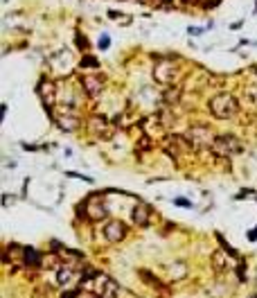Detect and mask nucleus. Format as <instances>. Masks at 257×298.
<instances>
[{"label":"nucleus","instance_id":"obj_16","mask_svg":"<svg viewBox=\"0 0 257 298\" xmlns=\"http://www.w3.org/2000/svg\"><path fill=\"white\" fill-rule=\"evenodd\" d=\"M212 264H214V269H217L219 274L228 269V264H226V260H223V251H217V253L212 255Z\"/></svg>","mask_w":257,"mask_h":298},{"label":"nucleus","instance_id":"obj_28","mask_svg":"<svg viewBox=\"0 0 257 298\" xmlns=\"http://www.w3.org/2000/svg\"><path fill=\"white\" fill-rule=\"evenodd\" d=\"M251 298H257V294H253V296H251Z\"/></svg>","mask_w":257,"mask_h":298},{"label":"nucleus","instance_id":"obj_5","mask_svg":"<svg viewBox=\"0 0 257 298\" xmlns=\"http://www.w3.org/2000/svg\"><path fill=\"white\" fill-rule=\"evenodd\" d=\"M154 77L158 84H165V86H171L176 79L180 77V70L174 66L171 59H160L154 68Z\"/></svg>","mask_w":257,"mask_h":298},{"label":"nucleus","instance_id":"obj_15","mask_svg":"<svg viewBox=\"0 0 257 298\" xmlns=\"http://www.w3.org/2000/svg\"><path fill=\"white\" fill-rule=\"evenodd\" d=\"M23 255H25V264H29V267H41V253L39 251H34V249H25L23 251Z\"/></svg>","mask_w":257,"mask_h":298},{"label":"nucleus","instance_id":"obj_23","mask_svg":"<svg viewBox=\"0 0 257 298\" xmlns=\"http://www.w3.org/2000/svg\"><path fill=\"white\" fill-rule=\"evenodd\" d=\"M77 298H99V296H95V294H90V292H79Z\"/></svg>","mask_w":257,"mask_h":298},{"label":"nucleus","instance_id":"obj_17","mask_svg":"<svg viewBox=\"0 0 257 298\" xmlns=\"http://www.w3.org/2000/svg\"><path fill=\"white\" fill-rule=\"evenodd\" d=\"M59 255H61L66 262H79V260H82V253H75V251H70V249L59 251Z\"/></svg>","mask_w":257,"mask_h":298},{"label":"nucleus","instance_id":"obj_26","mask_svg":"<svg viewBox=\"0 0 257 298\" xmlns=\"http://www.w3.org/2000/svg\"><path fill=\"white\" fill-rule=\"evenodd\" d=\"M201 32H203L201 27H189V34H201Z\"/></svg>","mask_w":257,"mask_h":298},{"label":"nucleus","instance_id":"obj_9","mask_svg":"<svg viewBox=\"0 0 257 298\" xmlns=\"http://www.w3.org/2000/svg\"><path fill=\"white\" fill-rule=\"evenodd\" d=\"M88 131H90L95 138H111L113 129H111V124H108L106 117L95 115V117L88 120Z\"/></svg>","mask_w":257,"mask_h":298},{"label":"nucleus","instance_id":"obj_18","mask_svg":"<svg viewBox=\"0 0 257 298\" xmlns=\"http://www.w3.org/2000/svg\"><path fill=\"white\" fill-rule=\"evenodd\" d=\"M244 95H246V99L251 102V106H257V86H248L246 91H244Z\"/></svg>","mask_w":257,"mask_h":298},{"label":"nucleus","instance_id":"obj_21","mask_svg":"<svg viewBox=\"0 0 257 298\" xmlns=\"http://www.w3.org/2000/svg\"><path fill=\"white\" fill-rule=\"evenodd\" d=\"M82 66H84V68H86V66H88V68H97V59H95V57H84L82 59Z\"/></svg>","mask_w":257,"mask_h":298},{"label":"nucleus","instance_id":"obj_24","mask_svg":"<svg viewBox=\"0 0 257 298\" xmlns=\"http://www.w3.org/2000/svg\"><path fill=\"white\" fill-rule=\"evenodd\" d=\"M174 203H176V205H192V203H189V201H187V199H176V201H174Z\"/></svg>","mask_w":257,"mask_h":298},{"label":"nucleus","instance_id":"obj_8","mask_svg":"<svg viewBox=\"0 0 257 298\" xmlns=\"http://www.w3.org/2000/svg\"><path fill=\"white\" fill-rule=\"evenodd\" d=\"M104 240L111 242V244H117V242H122L126 237V233H129V228H126L124 221L120 219H111L106 221V226H104Z\"/></svg>","mask_w":257,"mask_h":298},{"label":"nucleus","instance_id":"obj_22","mask_svg":"<svg viewBox=\"0 0 257 298\" xmlns=\"http://www.w3.org/2000/svg\"><path fill=\"white\" fill-rule=\"evenodd\" d=\"M97 45H99V50H106L108 45H111V39H108V34H102V36H99Z\"/></svg>","mask_w":257,"mask_h":298},{"label":"nucleus","instance_id":"obj_3","mask_svg":"<svg viewBox=\"0 0 257 298\" xmlns=\"http://www.w3.org/2000/svg\"><path fill=\"white\" fill-rule=\"evenodd\" d=\"M210 149H212V154L219 158H230V156L242 152V142H239L235 136H217Z\"/></svg>","mask_w":257,"mask_h":298},{"label":"nucleus","instance_id":"obj_11","mask_svg":"<svg viewBox=\"0 0 257 298\" xmlns=\"http://www.w3.org/2000/svg\"><path fill=\"white\" fill-rule=\"evenodd\" d=\"M133 221H136L138 226H149L151 221V208L147 203H142V201H138L136 205H133Z\"/></svg>","mask_w":257,"mask_h":298},{"label":"nucleus","instance_id":"obj_7","mask_svg":"<svg viewBox=\"0 0 257 298\" xmlns=\"http://www.w3.org/2000/svg\"><path fill=\"white\" fill-rule=\"evenodd\" d=\"M36 93H39V98H41V102H43L45 111L52 113L54 104H57V88H54L52 79H41L39 88H36Z\"/></svg>","mask_w":257,"mask_h":298},{"label":"nucleus","instance_id":"obj_13","mask_svg":"<svg viewBox=\"0 0 257 298\" xmlns=\"http://www.w3.org/2000/svg\"><path fill=\"white\" fill-rule=\"evenodd\" d=\"M167 276H170V280H180L187 276V264L185 262H174L167 267Z\"/></svg>","mask_w":257,"mask_h":298},{"label":"nucleus","instance_id":"obj_19","mask_svg":"<svg viewBox=\"0 0 257 298\" xmlns=\"http://www.w3.org/2000/svg\"><path fill=\"white\" fill-rule=\"evenodd\" d=\"M108 18L111 20H117V23H122V25H129L131 23V18L126 14H117V11H108Z\"/></svg>","mask_w":257,"mask_h":298},{"label":"nucleus","instance_id":"obj_27","mask_svg":"<svg viewBox=\"0 0 257 298\" xmlns=\"http://www.w3.org/2000/svg\"><path fill=\"white\" fill-rule=\"evenodd\" d=\"M248 237H251V240H253V242H255V240H257V230H255V228H253V230H251V233H248Z\"/></svg>","mask_w":257,"mask_h":298},{"label":"nucleus","instance_id":"obj_2","mask_svg":"<svg viewBox=\"0 0 257 298\" xmlns=\"http://www.w3.org/2000/svg\"><path fill=\"white\" fill-rule=\"evenodd\" d=\"M208 106H210V113H212L214 117H219V120H228V117H233L235 113L239 111L237 99L230 93H217L210 99Z\"/></svg>","mask_w":257,"mask_h":298},{"label":"nucleus","instance_id":"obj_14","mask_svg":"<svg viewBox=\"0 0 257 298\" xmlns=\"http://www.w3.org/2000/svg\"><path fill=\"white\" fill-rule=\"evenodd\" d=\"M75 269H70L68 264H66V267H61V269H59V274H57V280H59V285H70L75 280Z\"/></svg>","mask_w":257,"mask_h":298},{"label":"nucleus","instance_id":"obj_1","mask_svg":"<svg viewBox=\"0 0 257 298\" xmlns=\"http://www.w3.org/2000/svg\"><path fill=\"white\" fill-rule=\"evenodd\" d=\"M82 292H90L99 298H117L120 287L115 280H111L106 274H99L95 269H88L82 280Z\"/></svg>","mask_w":257,"mask_h":298},{"label":"nucleus","instance_id":"obj_12","mask_svg":"<svg viewBox=\"0 0 257 298\" xmlns=\"http://www.w3.org/2000/svg\"><path fill=\"white\" fill-rule=\"evenodd\" d=\"M54 120H57V124L63 129V131H75V129L79 127V117L70 115V113H66V115H57Z\"/></svg>","mask_w":257,"mask_h":298},{"label":"nucleus","instance_id":"obj_29","mask_svg":"<svg viewBox=\"0 0 257 298\" xmlns=\"http://www.w3.org/2000/svg\"><path fill=\"white\" fill-rule=\"evenodd\" d=\"M163 2H171V0H163Z\"/></svg>","mask_w":257,"mask_h":298},{"label":"nucleus","instance_id":"obj_20","mask_svg":"<svg viewBox=\"0 0 257 298\" xmlns=\"http://www.w3.org/2000/svg\"><path fill=\"white\" fill-rule=\"evenodd\" d=\"M187 2H192V5H199V7H203V9L219 5V0H187Z\"/></svg>","mask_w":257,"mask_h":298},{"label":"nucleus","instance_id":"obj_6","mask_svg":"<svg viewBox=\"0 0 257 298\" xmlns=\"http://www.w3.org/2000/svg\"><path fill=\"white\" fill-rule=\"evenodd\" d=\"M187 140L194 149H199V147H212L214 136H212V131H210V127H205V124H196V127L189 129Z\"/></svg>","mask_w":257,"mask_h":298},{"label":"nucleus","instance_id":"obj_4","mask_svg":"<svg viewBox=\"0 0 257 298\" xmlns=\"http://www.w3.org/2000/svg\"><path fill=\"white\" fill-rule=\"evenodd\" d=\"M82 208L90 221H102V219H106V215H108L106 199H104L102 195H90L86 201H84Z\"/></svg>","mask_w":257,"mask_h":298},{"label":"nucleus","instance_id":"obj_25","mask_svg":"<svg viewBox=\"0 0 257 298\" xmlns=\"http://www.w3.org/2000/svg\"><path fill=\"white\" fill-rule=\"evenodd\" d=\"M77 294H79V292H68V294H63L61 298H77Z\"/></svg>","mask_w":257,"mask_h":298},{"label":"nucleus","instance_id":"obj_10","mask_svg":"<svg viewBox=\"0 0 257 298\" xmlns=\"http://www.w3.org/2000/svg\"><path fill=\"white\" fill-rule=\"evenodd\" d=\"M82 86H84V91H86V95L97 98V95L102 93V88H104V79L99 77V75H84Z\"/></svg>","mask_w":257,"mask_h":298}]
</instances>
